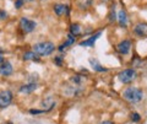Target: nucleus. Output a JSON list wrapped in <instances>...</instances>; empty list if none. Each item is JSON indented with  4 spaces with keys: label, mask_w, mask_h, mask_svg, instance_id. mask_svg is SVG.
<instances>
[{
    "label": "nucleus",
    "mask_w": 147,
    "mask_h": 124,
    "mask_svg": "<svg viewBox=\"0 0 147 124\" xmlns=\"http://www.w3.org/2000/svg\"><path fill=\"white\" fill-rule=\"evenodd\" d=\"M131 118H132V121H134V122H139L140 121V114L139 113H132Z\"/></svg>",
    "instance_id": "a211bd4d"
},
{
    "label": "nucleus",
    "mask_w": 147,
    "mask_h": 124,
    "mask_svg": "<svg viewBox=\"0 0 147 124\" xmlns=\"http://www.w3.org/2000/svg\"><path fill=\"white\" fill-rule=\"evenodd\" d=\"M130 48H131V43H130V41H127V39L121 41L117 47L118 52L120 54H127L129 52H130Z\"/></svg>",
    "instance_id": "423d86ee"
},
{
    "label": "nucleus",
    "mask_w": 147,
    "mask_h": 124,
    "mask_svg": "<svg viewBox=\"0 0 147 124\" xmlns=\"http://www.w3.org/2000/svg\"><path fill=\"white\" fill-rule=\"evenodd\" d=\"M134 32H135L137 36H140V37H145V36H147V24H146V22L137 24L135 26Z\"/></svg>",
    "instance_id": "0eeeda50"
},
{
    "label": "nucleus",
    "mask_w": 147,
    "mask_h": 124,
    "mask_svg": "<svg viewBox=\"0 0 147 124\" xmlns=\"http://www.w3.org/2000/svg\"><path fill=\"white\" fill-rule=\"evenodd\" d=\"M25 1H33V0H25Z\"/></svg>",
    "instance_id": "a878e982"
},
{
    "label": "nucleus",
    "mask_w": 147,
    "mask_h": 124,
    "mask_svg": "<svg viewBox=\"0 0 147 124\" xmlns=\"http://www.w3.org/2000/svg\"><path fill=\"white\" fill-rule=\"evenodd\" d=\"M54 104H55V101L52 98V97H47L43 102H42V106L44 108H47V111H49V109H52L54 107Z\"/></svg>",
    "instance_id": "ddd939ff"
},
{
    "label": "nucleus",
    "mask_w": 147,
    "mask_h": 124,
    "mask_svg": "<svg viewBox=\"0 0 147 124\" xmlns=\"http://www.w3.org/2000/svg\"><path fill=\"white\" fill-rule=\"evenodd\" d=\"M100 124H114V123H113V122H110V121H105V122L100 123Z\"/></svg>",
    "instance_id": "b1692460"
},
{
    "label": "nucleus",
    "mask_w": 147,
    "mask_h": 124,
    "mask_svg": "<svg viewBox=\"0 0 147 124\" xmlns=\"http://www.w3.org/2000/svg\"><path fill=\"white\" fill-rule=\"evenodd\" d=\"M142 96H144V92L142 90L137 89V87H129L124 91V97H125L129 102L132 103H137L142 100Z\"/></svg>",
    "instance_id": "f257e3e1"
},
{
    "label": "nucleus",
    "mask_w": 147,
    "mask_h": 124,
    "mask_svg": "<svg viewBox=\"0 0 147 124\" xmlns=\"http://www.w3.org/2000/svg\"><path fill=\"white\" fill-rule=\"evenodd\" d=\"M100 36V32H98V33H96L94 36H92V37H90L87 41H84V42H81L80 45H93L94 42H96V39H97L98 37Z\"/></svg>",
    "instance_id": "f8f14e48"
},
{
    "label": "nucleus",
    "mask_w": 147,
    "mask_h": 124,
    "mask_svg": "<svg viewBox=\"0 0 147 124\" xmlns=\"http://www.w3.org/2000/svg\"><path fill=\"white\" fill-rule=\"evenodd\" d=\"M25 0H16V3H15V7H21L22 6V4H24Z\"/></svg>",
    "instance_id": "412c9836"
},
{
    "label": "nucleus",
    "mask_w": 147,
    "mask_h": 124,
    "mask_svg": "<svg viewBox=\"0 0 147 124\" xmlns=\"http://www.w3.org/2000/svg\"><path fill=\"white\" fill-rule=\"evenodd\" d=\"M12 101V94L9 90L0 91V109L6 108Z\"/></svg>",
    "instance_id": "20e7f679"
},
{
    "label": "nucleus",
    "mask_w": 147,
    "mask_h": 124,
    "mask_svg": "<svg viewBox=\"0 0 147 124\" xmlns=\"http://www.w3.org/2000/svg\"><path fill=\"white\" fill-rule=\"evenodd\" d=\"M70 30H71V35L75 36V37H76V36H80L81 35V27H80V25L74 24V25H71Z\"/></svg>",
    "instance_id": "2eb2a0df"
},
{
    "label": "nucleus",
    "mask_w": 147,
    "mask_h": 124,
    "mask_svg": "<svg viewBox=\"0 0 147 124\" xmlns=\"http://www.w3.org/2000/svg\"><path fill=\"white\" fill-rule=\"evenodd\" d=\"M0 63H4V57H3V52L0 50Z\"/></svg>",
    "instance_id": "5701e85b"
},
{
    "label": "nucleus",
    "mask_w": 147,
    "mask_h": 124,
    "mask_svg": "<svg viewBox=\"0 0 147 124\" xmlns=\"http://www.w3.org/2000/svg\"><path fill=\"white\" fill-rule=\"evenodd\" d=\"M55 63H57L58 65H60V64H61V60H60V58H55Z\"/></svg>",
    "instance_id": "4be33fe9"
},
{
    "label": "nucleus",
    "mask_w": 147,
    "mask_h": 124,
    "mask_svg": "<svg viewBox=\"0 0 147 124\" xmlns=\"http://www.w3.org/2000/svg\"><path fill=\"white\" fill-rule=\"evenodd\" d=\"M54 11L58 16L64 15L65 12H69V7L66 5H63V4H55L54 5Z\"/></svg>",
    "instance_id": "9b49d317"
},
{
    "label": "nucleus",
    "mask_w": 147,
    "mask_h": 124,
    "mask_svg": "<svg viewBox=\"0 0 147 124\" xmlns=\"http://www.w3.org/2000/svg\"><path fill=\"white\" fill-rule=\"evenodd\" d=\"M36 87H37L36 82H30V84H27V85L21 86L20 92H22V94H31V92H33V91L36 90Z\"/></svg>",
    "instance_id": "9d476101"
},
{
    "label": "nucleus",
    "mask_w": 147,
    "mask_h": 124,
    "mask_svg": "<svg viewBox=\"0 0 147 124\" xmlns=\"http://www.w3.org/2000/svg\"><path fill=\"white\" fill-rule=\"evenodd\" d=\"M5 124H12V123H11V122H7V123H5Z\"/></svg>",
    "instance_id": "393cba45"
},
{
    "label": "nucleus",
    "mask_w": 147,
    "mask_h": 124,
    "mask_svg": "<svg viewBox=\"0 0 147 124\" xmlns=\"http://www.w3.org/2000/svg\"><path fill=\"white\" fill-rule=\"evenodd\" d=\"M74 42H75V36H72L71 33L67 36V41L65 43H64L63 45H60V50H64V48L65 47H67V45H70V44H72Z\"/></svg>",
    "instance_id": "f3484780"
},
{
    "label": "nucleus",
    "mask_w": 147,
    "mask_h": 124,
    "mask_svg": "<svg viewBox=\"0 0 147 124\" xmlns=\"http://www.w3.org/2000/svg\"><path fill=\"white\" fill-rule=\"evenodd\" d=\"M0 74L4 76H9L12 74V65L9 62H5L0 65Z\"/></svg>",
    "instance_id": "6e6552de"
},
{
    "label": "nucleus",
    "mask_w": 147,
    "mask_h": 124,
    "mask_svg": "<svg viewBox=\"0 0 147 124\" xmlns=\"http://www.w3.org/2000/svg\"><path fill=\"white\" fill-rule=\"evenodd\" d=\"M90 64H91L92 66H93V69H94L96 71H100V73H102V71H105V70H107V69L103 68L97 60H96V59H90Z\"/></svg>",
    "instance_id": "4468645a"
},
{
    "label": "nucleus",
    "mask_w": 147,
    "mask_h": 124,
    "mask_svg": "<svg viewBox=\"0 0 147 124\" xmlns=\"http://www.w3.org/2000/svg\"><path fill=\"white\" fill-rule=\"evenodd\" d=\"M6 16H7L6 11H5V10H1V9H0V20H4Z\"/></svg>",
    "instance_id": "aec40b11"
},
{
    "label": "nucleus",
    "mask_w": 147,
    "mask_h": 124,
    "mask_svg": "<svg viewBox=\"0 0 147 124\" xmlns=\"http://www.w3.org/2000/svg\"><path fill=\"white\" fill-rule=\"evenodd\" d=\"M24 59L25 60H38V57L36 56L34 52H26L24 54Z\"/></svg>",
    "instance_id": "dca6fc26"
},
{
    "label": "nucleus",
    "mask_w": 147,
    "mask_h": 124,
    "mask_svg": "<svg viewBox=\"0 0 147 124\" xmlns=\"http://www.w3.org/2000/svg\"><path fill=\"white\" fill-rule=\"evenodd\" d=\"M127 15H126V11L125 10H120L118 12V21L119 24H120V26L123 27H126L127 26Z\"/></svg>",
    "instance_id": "1a4fd4ad"
},
{
    "label": "nucleus",
    "mask_w": 147,
    "mask_h": 124,
    "mask_svg": "<svg viewBox=\"0 0 147 124\" xmlns=\"http://www.w3.org/2000/svg\"><path fill=\"white\" fill-rule=\"evenodd\" d=\"M135 76H136V71L134 69H126V70H124L119 74V80L123 84H129V82H131L135 79Z\"/></svg>",
    "instance_id": "7ed1b4c3"
},
{
    "label": "nucleus",
    "mask_w": 147,
    "mask_h": 124,
    "mask_svg": "<svg viewBox=\"0 0 147 124\" xmlns=\"http://www.w3.org/2000/svg\"><path fill=\"white\" fill-rule=\"evenodd\" d=\"M20 27H21V30L24 32L30 33V32H32L36 28V22L32 21V20L26 19V17H22V19L20 20Z\"/></svg>",
    "instance_id": "39448f33"
},
{
    "label": "nucleus",
    "mask_w": 147,
    "mask_h": 124,
    "mask_svg": "<svg viewBox=\"0 0 147 124\" xmlns=\"http://www.w3.org/2000/svg\"><path fill=\"white\" fill-rule=\"evenodd\" d=\"M33 49H34L33 52L39 54V56H49V54H52L54 52L55 47L52 42H40L34 44Z\"/></svg>",
    "instance_id": "f03ea898"
},
{
    "label": "nucleus",
    "mask_w": 147,
    "mask_h": 124,
    "mask_svg": "<svg viewBox=\"0 0 147 124\" xmlns=\"http://www.w3.org/2000/svg\"><path fill=\"white\" fill-rule=\"evenodd\" d=\"M109 20L114 22L115 21V11H114V9H112V11H110V17H109Z\"/></svg>",
    "instance_id": "6ab92c4d"
}]
</instances>
